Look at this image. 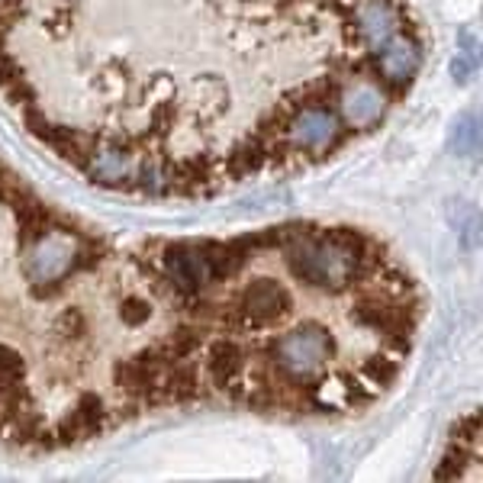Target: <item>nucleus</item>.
<instances>
[{
  "label": "nucleus",
  "instance_id": "1",
  "mask_svg": "<svg viewBox=\"0 0 483 483\" xmlns=\"http://www.w3.org/2000/svg\"><path fill=\"white\" fill-rule=\"evenodd\" d=\"M409 0H0V94L90 184L210 197L381 126L422 71Z\"/></svg>",
  "mask_w": 483,
  "mask_h": 483
},
{
  "label": "nucleus",
  "instance_id": "2",
  "mask_svg": "<svg viewBox=\"0 0 483 483\" xmlns=\"http://www.w3.org/2000/svg\"><path fill=\"white\" fill-rule=\"evenodd\" d=\"M436 477L438 480H483V409L457 419Z\"/></svg>",
  "mask_w": 483,
  "mask_h": 483
}]
</instances>
